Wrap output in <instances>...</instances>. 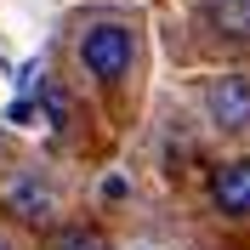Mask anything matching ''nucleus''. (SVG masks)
<instances>
[{
  "instance_id": "nucleus-6",
  "label": "nucleus",
  "mask_w": 250,
  "mask_h": 250,
  "mask_svg": "<svg viewBox=\"0 0 250 250\" xmlns=\"http://www.w3.org/2000/svg\"><path fill=\"white\" fill-rule=\"evenodd\" d=\"M51 250H108V239L97 233V228H62Z\"/></svg>"
},
{
  "instance_id": "nucleus-9",
  "label": "nucleus",
  "mask_w": 250,
  "mask_h": 250,
  "mask_svg": "<svg viewBox=\"0 0 250 250\" xmlns=\"http://www.w3.org/2000/svg\"><path fill=\"white\" fill-rule=\"evenodd\" d=\"M137 250H154V245H137Z\"/></svg>"
},
{
  "instance_id": "nucleus-4",
  "label": "nucleus",
  "mask_w": 250,
  "mask_h": 250,
  "mask_svg": "<svg viewBox=\"0 0 250 250\" xmlns=\"http://www.w3.org/2000/svg\"><path fill=\"white\" fill-rule=\"evenodd\" d=\"M6 210H17L23 222H46L51 210H57V193H51V182H40V176H12L6 182Z\"/></svg>"
},
{
  "instance_id": "nucleus-2",
  "label": "nucleus",
  "mask_w": 250,
  "mask_h": 250,
  "mask_svg": "<svg viewBox=\"0 0 250 250\" xmlns=\"http://www.w3.org/2000/svg\"><path fill=\"white\" fill-rule=\"evenodd\" d=\"M205 114H210V125L228 131V137L250 131V74H216L210 91H205Z\"/></svg>"
},
{
  "instance_id": "nucleus-5",
  "label": "nucleus",
  "mask_w": 250,
  "mask_h": 250,
  "mask_svg": "<svg viewBox=\"0 0 250 250\" xmlns=\"http://www.w3.org/2000/svg\"><path fill=\"white\" fill-rule=\"evenodd\" d=\"M205 17L222 40H250V0H205Z\"/></svg>"
},
{
  "instance_id": "nucleus-3",
  "label": "nucleus",
  "mask_w": 250,
  "mask_h": 250,
  "mask_svg": "<svg viewBox=\"0 0 250 250\" xmlns=\"http://www.w3.org/2000/svg\"><path fill=\"white\" fill-rule=\"evenodd\" d=\"M210 205L222 216H250V159H228L210 176Z\"/></svg>"
},
{
  "instance_id": "nucleus-1",
  "label": "nucleus",
  "mask_w": 250,
  "mask_h": 250,
  "mask_svg": "<svg viewBox=\"0 0 250 250\" xmlns=\"http://www.w3.org/2000/svg\"><path fill=\"white\" fill-rule=\"evenodd\" d=\"M131 62H137V40H131L125 23H91V29L80 34V68L91 80L114 85V80L131 74Z\"/></svg>"
},
{
  "instance_id": "nucleus-7",
  "label": "nucleus",
  "mask_w": 250,
  "mask_h": 250,
  "mask_svg": "<svg viewBox=\"0 0 250 250\" xmlns=\"http://www.w3.org/2000/svg\"><path fill=\"white\" fill-rule=\"evenodd\" d=\"M6 120H12V125H40V97H17Z\"/></svg>"
},
{
  "instance_id": "nucleus-8",
  "label": "nucleus",
  "mask_w": 250,
  "mask_h": 250,
  "mask_svg": "<svg viewBox=\"0 0 250 250\" xmlns=\"http://www.w3.org/2000/svg\"><path fill=\"white\" fill-rule=\"evenodd\" d=\"M0 250H12V239H6V233H0Z\"/></svg>"
}]
</instances>
